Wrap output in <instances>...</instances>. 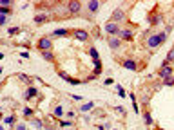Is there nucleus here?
<instances>
[{"label":"nucleus","instance_id":"nucleus-38","mask_svg":"<svg viewBox=\"0 0 174 130\" xmlns=\"http://www.w3.org/2000/svg\"><path fill=\"white\" fill-rule=\"evenodd\" d=\"M114 83V80L113 78H107V80H103V85H113Z\"/></svg>","mask_w":174,"mask_h":130},{"label":"nucleus","instance_id":"nucleus-13","mask_svg":"<svg viewBox=\"0 0 174 130\" xmlns=\"http://www.w3.org/2000/svg\"><path fill=\"white\" fill-rule=\"evenodd\" d=\"M149 22H150V25H161L163 24V15H160V13L149 15Z\"/></svg>","mask_w":174,"mask_h":130},{"label":"nucleus","instance_id":"nucleus-18","mask_svg":"<svg viewBox=\"0 0 174 130\" xmlns=\"http://www.w3.org/2000/svg\"><path fill=\"white\" fill-rule=\"evenodd\" d=\"M42 58L46 60V61H54V52L53 51H42Z\"/></svg>","mask_w":174,"mask_h":130},{"label":"nucleus","instance_id":"nucleus-8","mask_svg":"<svg viewBox=\"0 0 174 130\" xmlns=\"http://www.w3.org/2000/svg\"><path fill=\"white\" fill-rule=\"evenodd\" d=\"M118 38L122 40V42H133V38H134V31H133V29H129V27H125V29L120 31Z\"/></svg>","mask_w":174,"mask_h":130},{"label":"nucleus","instance_id":"nucleus-1","mask_svg":"<svg viewBox=\"0 0 174 130\" xmlns=\"http://www.w3.org/2000/svg\"><path fill=\"white\" fill-rule=\"evenodd\" d=\"M167 40V32L165 31H160V32H150V35L143 40V45L149 49V51H156L160 49Z\"/></svg>","mask_w":174,"mask_h":130},{"label":"nucleus","instance_id":"nucleus-27","mask_svg":"<svg viewBox=\"0 0 174 130\" xmlns=\"http://www.w3.org/2000/svg\"><path fill=\"white\" fill-rule=\"evenodd\" d=\"M161 85H163V87H174V76H170V78H167V80H163Z\"/></svg>","mask_w":174,"mask_h":130},{"label":"nucleus","instance_id":"nucleus-24","mask_svg":"<svg viewBox=\"0 0 174 130\" xmlns=\"http://www.w3.org/2000/svg\"><path fill=\"white\" fill-rule=\"evenodd\" d=\"M53 114L56 116V117H62L63 116V107L62 105H56V107H54V110H53Z\"/></svg>","mask_w":174,"mask_h":130},{"label":"nucleus","instance_id":"nucleus-4","mask_svg":"<svg viewBox=\"0 0 174 130\" xmlns=\"http://www.w3.org/2000/svg\"><path fill=\"white\" fill-rule=\"evenodd\" d=\"M65 6H67L69 15H80L82 13V2H78V0H71V2H67Z\"/></svg>","mask_w":174,"mask_h":130},{"label":"nucleus","instance_id":"nucleus-40","mask_svg":"<svg viewBox=\"0 0 174 130\" xmlns=\"http://www.w3.org/2000/svg\"><path fill=\"white\" fill-rule=\"evenodd\" d=\"M73 100H76V101H80V100H82V96H78V94H73Z\"/></svg>","mask_w":174,"mask_h":130},{"label":"nucleus","instance_id":"nucleus-39","mask_svg":"<svg viewBox=\"0 0 174 130\" xmlns=\"http://www.w3.org/2000/svg\"><path fill=\"white\" fill-rule=\"evenodd\" d=\"M20 56H22V58H29V52H26V51H22V52H20Z\"/></svg>","mask_w":174,"mask_h":130},{"label":"nucleus","instance_id":"nucleus-45","mask_svg":"<svg viewBox=\"0 0 174 130\" xmlns=\"http://www.w3.org/2000/svg\"><path fill=\"white\" fill-rule=\"evenodd\" d=\"M0 112H2V108H0Z\"/></svg>","mask_w":174,"mask_h":130},{"label":"nucleus","instance_id":"nucleus-2","mask_svg":"<svg viewBox=\"0 0 174 130\" xmlns=\"http://www.w3.org/2000/svg\"><path fill=\"white\" fill-rule=\"evenodd\" d=\"M158 76H160V80L170 78V76H174V67H172L170 63H167L165 60H163V63L160 65V69H158Z\"/></svg>","mask_w":174,"mask_h":130},{"label":"nucleus","instance_id":"nucleus-23","mask_svg":"<svg viewBox=\"0 0 174 130\" xmlns=\"http://www.w3.org/2000/svg\"><path fill=\"white\" fill-rule=\"evenodd\" d=\"M18 78H20L22 81H24V83H27V85L31 87V83H33V78H29V76H27V74H24V72H20V74H18Z\"/></svg>","mask_w":174,"mask_h":130},{"label":"nucleus","instance_id":"nucleus-35","mask_svg":"<svg viewBox=\"0 0 174 130\" xmlns=\"http://www.w3.org/2000/svg\"><path fill=\"white\" fill-rule=\"evenodd\" d=\"M7 32H9V35H18V32H20V27H11Z\"/></svg>","mask_w":174,"mask_h":130},{"label":"nucleus","instance_id":"nucleus-12","mask_svg":"<svg viewBox=\"0 0 174 130\" xmlns=\"http://www.w3.org/2000/svg\"><path fill=\"white\" fill-rule=\"evenodd\" d=\"M69 35H73V31L65 29V27H58V29H54V31L51 32V36H60V38H63V36H69Z\"/></svg>","mask_w":174,"mask_h":130},{"label":"nucleus","instance_id":"nucleus-29","mask_svg":"<svg viewBox=\"0 0 174 130\" xmlns=\"http://www.w3.org/2000/svg\"><path fill=\"white\" fill-rule=\"evenodd\" d=\"M165 61H167V63H172V61H174V47H172V49H170V51L167 52V56H165Z\"/></svg>","mask_w":174,"mask_h":130},{"label":"nucleus","instance_id":"nucleus-6","mask_svg":"<svg viewBox=\"0 0 174 130\" xmlns=\"http://www.w3.org/2000/svg\"><path fill=\"white\" fill-rule=\"evenodd\" d=\"M103 31L107 32L109 36H118L122 29H120V25H118V24H113V22H107V24L103 25Z\"/></svg>","mask_w":174,"mask_h":130},{"label":"nucleus","instance_id":"nucleus-28","mask_svg":"<svg viewBox=\"0 0 174 130\" xmlns=\"http://www.w3.org/2000/svg\"><path fill=\"white\" fill-rule=\"evenodd\" d=\"M130 100H133V110H134V114H140V107H138V103H136L134 94H130Z\"/></svg>","mask_w":174,"mask_h":130},{"label":"nucleus","instance_id":"nucleus-20","mask_svg":"<svg viewBox=\"0 0 174 130\" xmlns=\"http://www.w3.org/2000/svg\"><path fill=\"white\" fill-rule=\"evenodd\" d=\"M93 107H94V101H87V103H83V105L80 107V112H89Z\"/></svg>","mask_w":174,"mask_h":130},{"label":"nucleus","instance_id":"nucleus-30","mask_svg":"<svg viewBox=\"0 0 174 130\" xmlns=\"http://www.w3.org/2000/svg\"><path fill=\"white\" fill-rule=\"evenodd\" d=\"M116 90H118V96H120V98H125V96H127V94H125V89H123L120 83H116Z\"/></svg>","mask_w":174,"mask_h":130},{"label":"nucleus","instance_id":"nucleus-36","mask_svg":"<svg viewBox=\"0 0 174 130\" xmlns=\"http://www.w3.org/2000/svg\"><path fill=\"white\" fill-rule=\"evenodd\" d=\"M6 24H7V16L0 15V27H2V25H6Z\"/></svg>","mask_w":174,"mask_h":130},{"label":"nucleus","instance_id":"nucleus-32","mask_svg":"<svg viewBox=\"0 0 174 130\" xmlns=\"http://www.w3.org/2000/svg\"><path fill=\"white\" fill-rule=\"evenodd\" d=\"M11 7H0V15H4V16H7V15H11Z\"/></svg>","mask_w":174,"mask_h":130},{"label":"nucleus","instance_id":"nucleus-22","mask_svg":"<svg viewBox=\"0 0 174 130\" xmlns=\"http://www.w3.org/2000/svg\"><path fill=\"white\" fill-rule=\"evenodd\" d=\"M102 69H103V67H102V61H100V60H94V74H93V76H98V74L102 72Z\"/></svg>","mask_w":174,"mask_h":130},{"label":"nucleus","instance_id":"nucleus-19","mask_svg":"<svg viewBox=\"0 0 174 130\" xmlns=\"http://www.w3.org/2000/svg\"><path fill=\"white\" fill-rule=\"evenodd\" d=\"M89 56L93 58V61H94V60H100V52H98L96 47H89Z\"/></svg>","mask_w":174,"mask_h":130},{"label":"nucleus","instance_id":"nucleus-16","mask_svg":"<svg viewBox=\"0 0 174 130\" xmlns=\"http://www.w3.org/2000/svg\"><path fill=\"white\" fill-rule=\"evenodd\" d=\"M47 20H49V18H47V15H46V13H36V15H35V18H33V22H35L36 25L46 24Z\"/></svg>","mask_w":174,"mask_h":130},{"label":"nucleus","instance_id":"nucleus-42","mask_svg":"<svg viewBox=\"0 0 174 130\" xmlns=\"http://www.w3.org/2000/svg\"><path fill=\"white\" fill-rule=\"evenodd\" d=\"M0 130H4V126H2V125H0Z\"/></svg>","mask_w":174,"mask_h":130},{"label":"nucleus","instance_id":"nucleus-9","mask_svg":"<svg viewBox=\"0 0 174 130\" xmlns=\"http://www.w3.org/2000/svg\"><path fill=\"white\" fill-rule=\"evenodd\" d=\"M107 45L111 51H118L120 47H122V40H120L118 36H109L107 38Z\"/></svg>","mask_w":174,"mask_h":130},{"label":"nucleus","instance_id":"nucleus-5","mask_svg":"<svg viewBox=\"0 0 174 130\" xmlns=\"http://www.w3.org/2000/svg\"><path fill=\"white\" fill-rule=\"evenodd\" d=\"M123 20H125V11H123L122 7H116V9L113 11L111 20H109V22H113V24H118V25H120V22H123Z\"/></svg>","mask_w":174,"mask_h":130},{"label":"nucleus","instance_id":"nucleus-37","mask_svg":"<svg viewBox=\"0 0 174 130\" xmlns=\"http://www.w3.org/2000/svg\"><path fill=\"white\" fill-rule=\"evenodd\" d=\"M116 110H118V112H120V114H122V116H123V114H125V108H123V107H122V105H118V107H116Z\"/></svg>","mask_w":174,"mask_h":130},{"label":"nucleus","instance_id":"nucleus-33","mask_svg":"<svg viewBox=\"0 0 174 130\" xmlns=\"http://www.w3.org/2000/svg\"><path fill=\"white\" fill-rule=\"evenodd\" d=\"M65 116H67V119H69V121H74V117H76V114H74L73 110H69V112L65 114Z\"/></svg>","mask_w":174,"mask_h":130},{"label":"nucleus","instance_id":"nucleus-3","mask_svg":"<svg viewBox=\"0 0 174 130\" xmlns=\"http://www.w3.org/2000/svg\"><path fill=\"white\" fill-rule=\"evenodd\" d=\"M36 47H38L40 52L42 51H53V40H51V36H42L36 42Z\"/></svg>","mask_w":174,"mask_h":130},{"label":"nucleus","instance_id":"nucleus-15","mask_svg":"<svg viewBox=\"0 0 174 130\" xmlns=\"http://www.w3.org/2000/svg\"><path fill=\"white\" fill-rule=\"evenodd\" d=\"M122 65H123V69H127V71H138V63H136L134 60H130V58L123 60Z\"/></svg>","mask_w":174,"mask_h":130},{"label":"nucleus","instance_id":"nucleus-34","mask_svg":"<svg viewBox=\"0 0 174 130\" xmlns=\"http://www.w3.org/2000/svg\"><path fill=\"white\" fill-rule=\"evenodd\" d=\"M15 130H27V126H26V123H16Z\"/></svg>","mask_w":174,"mask_h":130},{"label":"nucleus","instance_id":"nucleus-41","mask_svg":"<svg viewBox=\"0 0 174 130\" xmlns=\"http://www.w3.org/2000/svg\"><path fill=\"white\" fill-rule=\"evenodd\" d=\"M0 60H4V52H0Z\"/></svg>","mask_w":174,"mask_h":130},{"label":"nucleus","instance_id":"nucleus-31","mask_svg":"<svg viewBox=\"0 0 174 130\" xmlns=\"http://www.w3.org/2000/svg\"><path fill=\"white\" fill-rule=\"evenodd\" d=\"M60 126H62V128H67V126H73V121H69V119H62V121H60Z\"/></svg>","mask_w":174,"mask_h":130},{"label":"nucleus","instance_id":"nucleus-46","mask_svg":"<svg viewBox=\"0 0 174 130\" xmlns=\"http://www.w3.org/2000/svg\"><path fill=\"white\" fill-rule=\"evenodd\" d=\"M114 130H118V128H114Z\"/></svg>","mask_w":174,"mask_h":130},{"label":"nucleus","instance_id":"nucleus-43","mask_svg":"<svg viewBox=\"0 0 174 130\" xmlns=\"http://www.w3.org/2000/svg\"><path fill=\"white\" fill-rule=\"evenodd\" d=\"M156 130H163V128H156Z\"/></svg>","mask_w":174,"mask_h":130},{"label":"nucleus","instance_id":"nucleus-14","mask_svg":"<svg viewBox=\"0 0 174 130\" xmlns=\"http://www.w3.org/2000/svg\"><path fill=\"white\" fill-rule=\"evenodd\" d=\"M38 96V89H36V87H27V89H26V92H24V98H26V100H33V98H36Z\"/></svg>","mask_w":174,"mask_h":130},{"label":"nucleus","instance_id":"nucleus-17","mask_svg":"<svg viewBox=\"0 0 174 130\" xmlns=\"http://www.w3.org/2000/svg\"><path fill=\"white\" fill-rule=\"evenodd\" d=\"M143 123H145L147 126L154 125V119H152V114H150L149 110H145V112H143Z\"/></svg>","mask_w":174,"mask_h":130},{"label":"nucleus","instance_id":"nucleus-44","mask_svg":"<svg viewBox=\"0 0 174 130\" xmlns=\"http://www.w3.org/2000/svg\"><path fill=\"white\" fill-rule=\"evenodd\" d=\"M0 89H2V85H0Z\"/></svg>","mask_w":174,"mask_h":130},{"label":"nucleus","instance_id":"nucleus-7","mask_svg":"<svg viewBox=\"0 0 174 130\" xmlns=\"http://www.w3.org/2000/svg\"><path fill=\"white\" fill-rule=\"evenodd\" d=\"M73 36L78 40V42H87V40L91 38L89 31H85V29H73Z\"/></svg>","mask_w":174,"mask_h":130},{"label":"nucleus","instance_id":"nucleus-25","mask_svg":"<svg viewBox=\"0 0 174 130\" xmlns=\"http://www.w3.org/2000/svg\"><path fill=\"white\" fill-rule=\"evenodd\" d=\"M29 123H31L33 126H35L36 130H40V128L44 126V125H42V121H40V119H36V117H31V121H29Z\"/></svg>","mask_w":174,"mask_h":130},{"label":"nucleus","instance_id":"nucleus-26","mask_svg":"<svg viewBox=\"0 0 174 130\" xmlns=\"http://www.w3.org/2000/svg\"><path fill=\"white\" fill-rule=\"evenodd\" d=\"M22 114H24V117H33V114H35V110H33V108H29V107H26L24 110H22Z\"/></svg>","mask_w":174,"mask_h":130},{"label":"nucleus","instance_id":"nucleus-21","mask_svg":"<svg viewBox=\"0 0 174 130\" xmlns=\"http://www.w3.org/2000/svg\"><path fill=\"white\" fill-rule=\"evenodd\" d=\"M4 123H6V125H11V126H13V125L16 123V116H15V114H9V116H7V117L4 119Z\"/></svg>","mask_w":174,"mask_h":130},{"label":"nucleus","instance_id":"nucleus-11","mask_svg":"<svg viewBox=\"0 0 174 130\" xmlns=\"http://www.w3.org/2000/svg\"><path fill=\"white\" fill-rule=\"evenodd\" d=\"M58 72V76L60 78H63L67 83H71V85H80V83H83V80H76V78H73V76H69L67 72H63V71H56Z\"/></svg>","mask_w":174,"mask_h":130},{"label":"nucleus","instance_id":"nucleus-10","mask_svg":"<svg viewBox=\"0 0 174 130\" xmlns=\"http://www.w3.org/2000/svg\"><path fill=\"white\" fill-rule=\"evenodd\" d=\"M85 7H87V13L94 15V13H98V9L102 7V2H98V0H89V2L85 4Z\"/></svg>","mask_w":174,"mask_h":130}]
</instances>
